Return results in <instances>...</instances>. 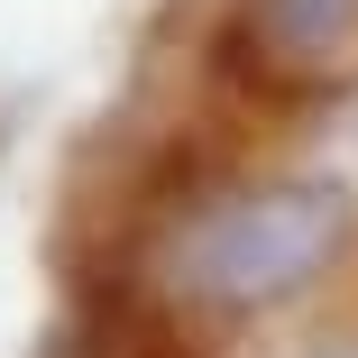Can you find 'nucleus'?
I'll list each match as a JSON object with an SVG mask.
<instances>
[{
	"label": "nucleus",
	"mask_w": 358,
	"mask_h": 358,
	"mask_svg": "<svg viewBox=\"0 0 358 358\" xmlns=\"http://www.w3.org/2000/svg\"><path fill=\"white\" fill-rule=\"evenodd\" d=\"M349 230L358 211L331 175H275V184L202 202L166 239V285L221 313H266V303H294L313 275H331Z\"/></svg>",
	"instance_id": "f257e3e1"
},
{
	"label": "nucleus",
	"mask_w": 358,
	"mask_h": 358,
	"mask_svg": "<svg viewBox=\"0 0 358 358\" xmlns=\"http://www.w3.org/2000/svg\"><path fill=\"white\" fill-rule=\"evenodd\" d=\"M358 37V0H248V46L275 74H322Z\"/></svg>",
	"instance_id": "f03ea898"
},
{
	"label": "nucleus",
	"mask_w": 358,
	"mask_h": 358,
	"mask_svg": "<svg viewBox=\"0 0 358 358\" xmlns=\"http://www.w3.org/2000/svg\"><path fill=\"white\" fill-rule=\"evenodd\" d=\"M313 358H358V340H331V349H313Z\"/></svg>",
	"instance_id": "7ed1b4c3"
}]
</instances>
